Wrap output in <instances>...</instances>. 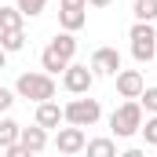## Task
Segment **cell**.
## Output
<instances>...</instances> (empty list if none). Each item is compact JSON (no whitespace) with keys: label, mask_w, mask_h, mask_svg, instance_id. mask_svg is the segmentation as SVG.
Wrapping results in <instances>:
<instances>
[{"label":"cell","mask_w":157,"mask_h":157,"mask_svg":"<svg viewBox=\"0 0 157 157\" xmlns=\"http://www.w3.org/2000/svg\"><path fill=\"white\" fill-rule=\"evenodd\" d=\"M15 91L22 95V99H29V102H51L55 99V77H48V73H22V77L15 80Z\"/></svg>","instance_id":"obj_2"},{"label":"cell","mask_w":157,"mask_h":157,"mask_svg":"<svg viewBox=\"0 0 157 157\" xmlns=\"http://www.w3.org/2000/svg\"><path fill=\"white\" fill-rule=\"evenodd\" d=\"M37 124L48 132V128H59L62 124V106L59 102H40L37 106Z\"/></svg>","instance_id":"obj_11"},{"label":"cell","mask_w":157,"mask_h":157,"mask_svg":"<svg viewBox=\"0 0 157 157\" xmlns=\"http://www.w3.org/2000/svg\"><path fill=\"white\" fill-rule=\"evenodd\" d=\"M84 22H88L84 11H59V26H62V33H77Z\"/></svg>","instance_id":"obj_14"},{"label":"cell","mask_w":157,"mask_h":157,"mask_svg":"<svg viewBox=\"0 0 157 157\" xmlns=\"http://www.w3.org/2000/svg\"><path fill=\"white\" fill-rule=\"evenodd\" d=\"M132 11H135L139 22H154V18H157V0H135Z\"/></svg>","instance_id":"obj_17"},{"label":"cell","mask_w":157,"mask_h":157,"mask_svg":"<svg viewBox=\"0 0 157 157\" xmlns=\"http://www.w3.org/2000/svg\"><path fill=\"white\" fill-rule=\"evenodd\" d=\"M11 102H15V95H11L7 88H0V113H4V110H11Z\"/></svg>","instance_id":"obj_23"},{"label":"cell","mask_w":157,"mask_h":157,"mask_svg":"<svg viewBox=\"0 0 157 157\" xmlns=\"http://www.w3.org/2000/svg\"><path fill=\"white\" fill-rule=\"evenodd\" d=\"M88 4H91V7H110L113 0H88Z\"/></svg>","instance_id":"obj_25"},{"label":"cell","mask_w":157,"mask_h":157,"mask_svg":"<svg viewBox=\"0 0 157 157\" xmlns=\"http://www.w3.org/2000/svg\"><path fill=\"white\" fill-rule=\"evenodd\" d=\"M18 135H22V124L18 121H0V150H7V146H15L18 143Z\"/></svg>","instance_id":"obj_12"},{"label":"cell","mask_w":157,"mask_h":157,"mask_svg":"<svg viewBox=\"0 0 157 157\" xmlns=\"http://www.w3.org/2000/svg\"><path fill=\"white\" fill-rule=\"evenodd\" d=\"M18 143H22V146H26V150H29V154L37 157L40 150H44V146H48V132H44V128H40V124H33V128H22V135H18Z\"/></svg>","instance_id":"obj_10"},{"label":"cell","mask_w":157,"mask_h":157,"mask_svg":"<svg viewBox=\"0 0 157 157\" xmlns=\"http://www.w3.org/2000/svg\"><path fill=\"white\" fill-rule=\"evenodd\" d=\"M91 70L117 77V73H121V51H117V48H99V51L91 55Z\"/></svg>","instance_id":"obj_8"},{"label":"cell","mask_w":157,"mask_h":157,"mask_svg":"<svg viewBox=\"0 0 157 157\" xmlns=\"http://www.w3.org/2000/svg\"><path fill=\"white\" fill-rule=\"evenodd\" d=\"M91 84H95V73H91L88 66H77V62L66 66V73H62V88H66L70 95H88Z\"/></svg>","instance_id":"obj_6"},{"label":"cell","mask_w":157,"mask_h":157,"mask_svg":"<svg viewBox=\"0 0 157 157\" xmlns=\"http://www.w3.org/2000/svg\"><path fill=\"white\" fill-rule=\"evenodd\" d=\"M84 128H59V135H55V146H59V154H80L84 150Z\"/></svg>","instance_id":"obj_7"},{"label":"cell","mask_w":157,"mask_h":157,"mask_svg":"<svg viewBox=\"0 0 157 157\" xmlns=\"http://www.w3.org/2000/svg\"><path fill=\"white\" fill-rule=\"evenodd\" d=\"M84 150H88V157H117L113 139H88V143H84Z\"/></svg>","instance_id":"obj_13"},{"label":"cell","mask_w":157,"mask_h":157,"mask_svg":"<svg viewBox=\"0 0 157 157\" xmlns=\"http://www.w3.org/2000/svg\"><path fill=\"white\" fill-rule=\"evenodd\" d=\"M143 73L139 70H121L117 73V91H121V99H139L143 95Z\"/></svg>","instance_id":"obj_9"},{"label":"cell","mask_w":157,"mask_h":157,"mask_svg":"<svg viewBox=\"0 0 157 157\" xmlns=\"http://www.w3.org/2000/svg\"><path fill=\"white\" fill-rule=\"evenodd\" d=\"M99 117H102L99 99H73L70 106H62V121H70L73 128H91Z\"/></svg>","instance_id":"obj_4"},{"label":"cell","mask_w":157,"mask_h":157,"mask_svg":"<svg viewBox=\"0 0 157 157\" xmlns=\"http://www.w3.org/2000/svg\"><path fill=\"white\" fill-rule=\"evenodd\" d=\"M73 55H77V40H73V33H59V37H55L48 48H44V55H40V66H44V73H48V77H55V73H66V66L73 62Z\"/></svg>","instance_id":"obj_1"},{"label":"cell","mask_w":157,"mask_h":157,"mask_svg":"<svg viewBox=\"0 0 157 157\" xmlns=\"http://www.w3.org/2000/svg\"><path fill=\"white\" fill-rule=\"evenodd\" d=\"M139 132H143V139H146V143H154V146H157V113L146 121V124H143Z\"/></svg>","instance_id":"obj_20"},{"label":"cell","mask_w":157,"mask_h":157,"mask_svg":"<svg viewBox=\"0 0 157 157\" xmlns=\"http://www.w3.org/2000/svg\"><path fill=\"white\" fill-rule=\"evenodd\" d=\"M139 106H143L146 113H157V88H143V95H139Z\"/></svg>","instance_id":"obj_19"},{"label":"cell","mask_w":157,"mask_h":157,"mask_svg":"<svg viewBox=\"0 0 157 157\" xmlns=\"http://www.w3.org/2000/svg\"><path fill=\"white\" fill-rule=\"evenodd\" d=\"M15 7L22 11V18H33V15H40V11L48 7V0H18Z\"/></svg>","instance_id":"obj_18"},{"label":"cell","mask_w":157,"mask_h":157,"mask_svg":"<svg viewBox=\"0 0 157 157\" xmlns=\"http://www.w3.org/2000/svg\"><path fill=\"white\" fill-rule=\"evenodd\" d=\"M110 128H113V135H121V139L135 135L143 128V106H139V99L121 102L117 110H113V117H110Z\"/></svg>","instance_id":"obj_3"},{"label":"cell","mask_w":157,"mask_h":157,"mask_svg":"<svg viewBox=\"0 0 157 157\" xmlns=\"http://www.w3.org/2000/svg\"><path fill=\"white\" fill-rule=\"evenodd\" d=\"M132 55L135 62H150L157 55V33H154V22H135L132 26Z\"/></svg>","instance_id":"obj_5"},{"label":"cell","mask_w":157,"mask_h":157,"mask_svg":"<svg viewBox=\"0 0 157 157\" xmlns=\"http://www.w3.org/2000/svg\"><path fill=\"white\" fill-rule=\"evenodd\" d=\"M22 44H26V33H22V29L0 33V48H4V51H22Z\"/></svg>","instance_id":"obj_16"},{"label":"cell","mask_w":157,"mask_h":157,"mask_svg":"<svg viewBox=\"0 0 157 157\" xmlns=\"http://www.w3.org/2000/svg\"><path fill=\"white\" fill-rule=\"evenodd\" d=\"M4 157H33V154H29L22 143H15V146H7V150H4Z\"/></svg>","instance_id":"obj_22"},{"label":"cell","mask_w":157,"mask_h":157,"mask_svg":"<svg viewBox=\"0 0 157 157\" xmlns=\"http://www.w3.org/2000/svg\"><path fill=\"white\" fill-rule=\"evenodd\" d=\"M4 66H7V51L0 48V70H4Z\"/></svg>","instance_id":"obj_26"},{"label":"cell","mask_w":157,"mask_h":157,"mask_svg":"<svg viewBox=\"0 0 157 157\" xmlns=\"http://www.w3.org/2000/svg\"><path fill=\"white\" fill-rule=\"evenodd\" d=\"M59 7H62V11H84L88 0H59Z\"/></svg>","instance_id":"obj_21"},{"label":"cell","mask_w":157,"mask_h":157,"mask_svg":"<svg viewBox=\"0 0 157 157\" xmlns=\"http://www.w3.org/2000/svg\"><path fill=\"white\" fill-rule=\"evenodd\" d=\"M7 29H22V11L0 4V33H7Z\"/></svg>","instance_id":"obj_15"},{"label":"cell","mask_w":157,"mask_h":157,"mask_svg":"<svg viewBox=\"0 0 157 157\" xmlns=\"http://www.w3.org/2000/svg\"><path fill=\"white\" fill-rule=\"evenodd\" d=\"M0 157H4V150H0Z\"/></svg>","instance_id":"obj_27"},{"label":"cell","mask_w":157,"mask_h":157,"mask_svg":"<svg viewBox=\"0 0 157 157\" xmlns=\"http://www.w3.org/2000/svg\"><path fill=\"white\" fill-rule=\"evenodd\" d=\"M117 157H146L143 150H124V154H117Z\"/></svg>","instance_id":"obj_24"}]
</instances>
